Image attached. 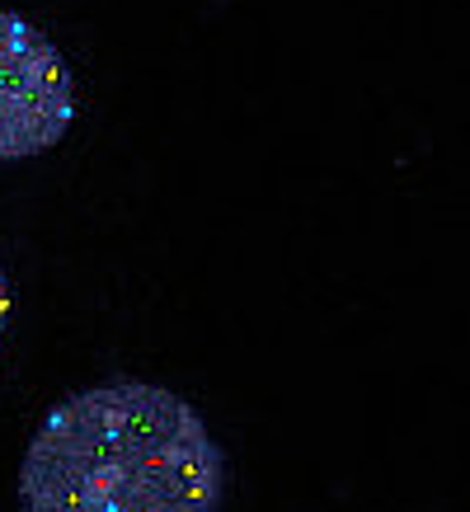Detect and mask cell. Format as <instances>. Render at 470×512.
<instances>
[{"label": "cell", "mask_w": 470, "mask_h": 512, "mask_svg": "<svg viewBox=\"0 0 470 512\" xmlns=\"http://www.w3.org/2000/svg\"><path fill=\"white\" fill-rule=\"evenodd\" d=\"M5 325H10V282H5V264H0V339H5Z\"/></svg>", "instance_id": "3"}, {"label": "cell", "mask_w": 470, "mask_h": 512, "mask_svg": "<svg viewBox=\"0 0 470 512\" xmlns=\"http://www.w3.org/2000/svg\"><path fill=\"white\" fill-rule=\"evenodd\" d=\"M76 123V76L33 19L0 10V160L52 151Z\"/></svg>", "instance_id": "2"}, {"label": "cell", "mask_w": 470, "mask_h": 512, "mask_svg": "<svg viewBox=\"0 0 470 512\" xmlns=\"http://www.w3.org/2000/svg\"><path fill=\"white\" fill-rule=\"evenodd\" d=\"M226 451L156 381H99L47 409L19 466V512H217Z\"/></svg>", "instance_id": "1"}]
</instances>
